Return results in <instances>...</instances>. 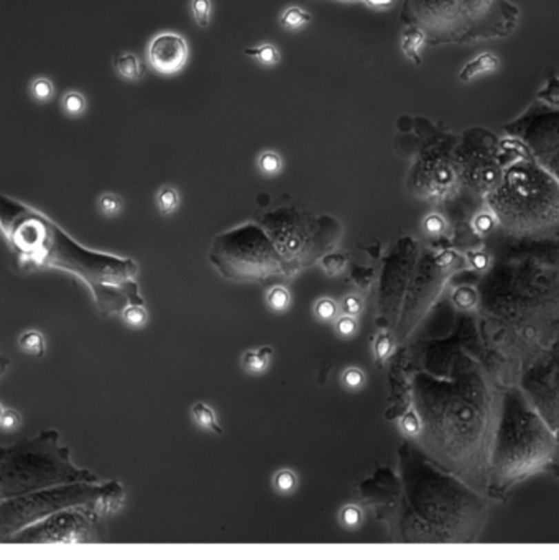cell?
<instances>
[{"label":"cell","mask_w":559,"mask_h":560,"mask_svg":"<svg viewBox=\"0 0 559 560\" xmlns=\"http://www.w3.org/2000/svg\"><path fill=\"white\" fill-rule=\"evenodd\" d=\"M474 312L482 360L503 388L559 335V229L535 237L495 230Z\"/></svg>","instance_id":"obj_1"},{"label":"cell","mask_w":559,"mask_h":560,"mask_svg":"<svg viewBox=\"0 0 559 560\" xmlns=\"http://www.w3.org/2000/svg\"><path fill=\"white\" fill-rule=\"evenodd\" d=\"M502 393L482 355L467 350L454 363L452 382L429 397L438 455L456 477L487 497Z\"/></svg>","instance_id":"obj_2"},{"label":"cell","mask_w":559,"mask_h":560,"mask_svg":"<svg viewBox=\"0 0 559 560\" xmlns=\"http://www.w3.org/2000/svg\"><path fill=\"white\" fill-rule=\"evenodd\" d=\"M0 230L22 267L72 273L91 286L99 309H109L114 296L110 288L119 284L125 271L121 262L84 249L45 214L3 194Z\"/></svg>","instance_id":"obj_3"},{"label":"cell","mask_w":559,"mask_h":560,"mask_svg":"<svg viewBox=\"0 0 559 560\" xmlns=\"http://www.w3.org/2000/svg\"><path fill=\"white\" fill-rule=\"evenodd\" d=\"M558 440L516 384L503 388L492 459L489 495H505L511 486L553 467Z\"/></svg>","instance_id":"obj_4"},{"label":"cell","mask_w":559,"mask_h":560,"mask_svg":"<svg viewBox=\"0 0 559 560\" xmlns=\"http://www.w3.org/2000/svg\"><path fill=\"white\" fill-rule=\"evenodd\" d=\"M497 229L510 237H535L559 229V181L527 147L503 169L484 199Z\"/></svg>","instance_id":"obj_5"},{"label":"cell","mask_w":559,"mask_h":560,"mask_svg":"<svg viewBox=\"0 0 559 560\" xmlns=\"http://www.w3.org/2000/svg\"><path fill=\"white\" fill-rule=\"evenodd\" d=\"M96 481L86 468L72 464L71 452L57 429L0 444V501L66 483Z\"/></svg>","instance_id":"obj_6"},{"label":"cell","mask_w":559,"mask_h":560,"mask_svg":"<svg viewBox=\"0 0 559 560\" xmlns=\"http://www.w3.org/2000/svg\"><path fill=\"white\" fill-rule=\"evenodd\" d=\"M121 493L115 485L104 488L94 486L91 481L66 483L50 488L33 491L22 497L0 501V542H6L20 529L37 523L59 510L81 504H92L101 515L117 510Z\"/></svg>","instance_id":"obj_7"},{"label":"cell","mask_w":559,"mask_h":560,"mask_svg":"<svg viewBox=\"0 0 559 560\" xmlns=\"http://www.w3.org/2000/svg\"><path fill=\"white\" fill-rule=\"evenodd\" d=\"M525 149L514 136L500 138L485 127H469L459 134L454 147L460 187L482 200L500 181L503 169Z\"/></svg>","instance_id":"obj_8"},{"label":"cell","mask_w":559,"mask_h":560,"mask_svg":"<svg viewBox=\"0 0 559 560\" xmlns=\"http://www.w3.org/2000/svg\"><path fill=\"white\" fill-rule=\"evenodd\" d=\"M458 136L443 134L421 148L409 169V183L418 196L434 203H443L463 191L454 161Z\"/></svg>","instance_id":"obj_9"},{"label":"cell","mask_w":559,"mask_h":560,"mask_svg":"<svg viewBox=\"0 0 559 560\" xmlns=\"http://www.w3.org/2000/svg\"><path fill=\"white\" fill-rule=\"evenodd\" d=\"M503 134L520 140L559 181V107L535 99L525 112L503 125Z\"/></svg>","instance_id":"obj_10"},{"label":"cell","mask_w":559,"mask_h":560,"mask_svg":"<svg viewBox=\"0 0 559 560\" xmlns=\"http://www.w3.org/2000/svg\"><path fill=\"white\" fill-rule=\"evenodd\" d=\"M97 515L92 504L59 510L8 537V544H86L96 539Z\"/></svg>","instance_id":"obj_11"},{"label":"cell","mask_w":559,"mask_h":560,"mask_svg":"<svg viewBox=\"0 0 559 560\" xmlns=\"http://www.w3.org/2000/svg\"><path fill=\"white\" fill-rule=\"evenodd\" d=\"M516 386L556 435L558 454L553 467L559 468V335L523 370Z\"/></svg>","instance_id":"obj_12"},{"label":"cell","mask_w":559,"mask_h":560,"mask_svg":"<svg viewBox=\"0 0 559 560\" xmlns=\"http://www.w3.org/2000/svg\"><path fill=\"white\" fill-rule=\"evenodd\" d=\"M464 25V45L509 38L520 20L510 0H458Z\"/></svg>","instance_id":"obj_13"},{"label":"cell","mask_w":559,"mask_h":560,"mask_svg":"<svg viewBox=\"0 0 559 560\" xmlns=\"http://www.w3.org/2000/svg\"><path fill=\"white\" fill-rule=\"evenodd\" d=\"M402 20L426 33L428 45H464L458 0H405Z\"/></svg>","instance_id":"obj_14"},{"label":"cell","mask_w":559,"mask_h":560,"mask_svg":"<svg viewBox=\"0 0 559 560\" xmlns=\"http://www.w3.org/2000/svg\"><path fill=\"white\" fill-rule=\"evenodd\" d=\"M147 58L156 72L172 76L186 66L190 58V46L185 38L178 33L161 32L148 43Z\"/></svg>","instance_id":"obj_15"},{"label":"cell","mask_w":559,"mask_h":560,"mask_svg":"<svg viewBox=\"0 0 559 560\" xmlns=\"http://www.w3.org/2000/svg\"><path fill=\"white\" fill-rule=\"evenodd\" d=\"M425 45H428V40H426V33L420 27H416V25H407L402 30L400 48H402V53L409 61L415 64L423 63V59H421V48Z\"/></svg>","instance_id":"obj_16"},{"label":"cell","mask_w":559,"mask_h":560,"mask_svg":"<svg viewBox=\"0 0 559 560\" xmlns=\"http://www.w3.org/2000/svg\"><path fill=\"white\" fill-rule=\"evenodd\" d=\"M498 66H500V59H498V56H495L490 51H487V53H480L474 59H471V61L464 64L463 70L459 71V81L460 83H471V81L479 78V76L497 71Z\"/></svg>","instance_id":"obj_17"},{"label":"cell","mask_w":559,"mask_h":560,"mask_svg":"<svg viewBox=\"0 0 559 560\" xmlns=\"http://www.w3.org/2000/svg\"><path fill=\"white\" fill-rule=\"evenodd\" d=\"M114 70L121 78L127 81H139L143 76V66L136 54L130 51H122L114 56Z\"/></svg>","instance_id":"obj_18"},{"label":"cell","mask_w":559,"mask_h":560,"mask_svg":"<svg viewBox=\"0 0 559 560\" xmlns=\"http://www.w3.org/2000/svg\"><path fill=\"white\" fill-rule=\"evenodd\" d=\"M245 56L258 61L263 66H275L281 61V53L273 43H262L258 46H249L244 50Z\"/></svg>","instance_id":"obj_19"},{"label":"cell","mask_w":559,"mask_h":560,"mask_svg":"<svg viewBox=\"0 0 559 560\" xmlns=\"http://www.w3.org/2000/svg\"><path fill=\"white\" fill-rule=\"evenodd\" d=\"M452 302L463 312H476L477 304H479V291L477 286L463 284L458 286L452 293Z\"/></svg>","instance_id":"obj_20"},{"label":"cell","mask_w":559,"mask_h":560,"mask_svg":"<svg viewBox=\"0 0 559 560\" xmlns=\"http://www.w3.org/2000/svg\"><path fill=\"white\" fill-rule=\"evenodd\" d=\"M273 357L272 347H262L258 350H249L242 357V366L249 371V373H262L267 370L270 358Z\"/></svg>","instance_id":"obj_21"},{"label":"cell","mask_w":559,"mask_h":560,"mask_svg":"<svg viewBox=\"0 0 559 560\" xmlns=\"http://www.w3.org/2000/svg\"><path fill=\"white\" fill-rule=\"evenodd\" d=\"M536 101L543 102V104L549 107H559V76L551 68L546 71L545 84L538 91Z\"/></svg>","instance_id":"obj_22"},{"label":"cell","mask_w":559,"mask_h":560,"mask_svg":"<svg viewBox=\"0 0 559 560\" xmlns=\"http://www.w3.org/2000/svg\"><path fill=\"white\" fill-rule=\"evenodd\" d=\"M191 416H193L196 424H198L199 427H203V429L211 431V433H216L219 435L223 434V427L219 426L214 411H212L207 404H204V403L193 404V408H191Z\"/></svg>","instance_id":"obj_23"},{"label":"cell","mask_w":559,"mask_h":560,"mask_svg":"<svg viewBox=\"0 0 559 560\" xmlns=\"http://www.w3.org/2000/svg\"><path fill=\"white\" fill-rule=\"evenodd\" d=\"M61 110L68 117L78 118L88 110V101L83 92L79 91H66L61 97Z\"/></svg>","instance_id":"obj_24"},{"label":"cell","mask_w":559,"mask_h":560,"mask_svg":"<svg viewBox=\"0 0 559 560\" xmlns=\"http://www.w3.org/2000/svg\"><path fill=\"white\" fill-rule=\"evenodd\" d=\"M311 21V14L305 8L292 6L280 15V25L287 30H298Z\"/></svg>","instance_id":"obj_25"},{"label":"cell","mask_w":559,"mask_h":560,"mask_svg":"<svg viewBox=\"0 0 559 560\" xmlns=\"http://www.w3.org/2000/svg\"><path fill=\"white\" fill-rule=\"evenodd\" d=\"M19 345L25 353L33 355V357H41V355L45 353L46 347L43 333L38 331L23 332L19 339Z\"/></svg>","instance_id":"obj_26"},{"label":"cell","mask_w":559,"mask_h":560,"mask_svg":"<svg viewBox=\"0 0 559 560\" xmlns=\"http://www.w3.org/2000/svg\"><path fill=\"white\" fill-rule=\"evenodd\" d=\"M28 91H30V96H32L33 101L40 102V104H45V102L53 99L54 84L50 78H43V76H40V78L32 79Z\"/></svg>","instance_id":"obj_27"},{"label":"cell","mask_w":559,"mask_h":560,"mask_svg":"<svg viewBox=\"0 0 559 560\" xmlns=\"http://www.w3.org/2000/svg\"><path fill=\"white\" fill-rule=\"evenodd\" d=\"M156 206L163 216H170L176 211L179 206V192L176 187L165 186L158 191L156 194Z\"/></svg>","instance_id":"obj_28"},{"label":"cell","mask_w":559,"mask_h":560,"mask_svg":"<svg viewBox=\"0 0 559 560\" xmlns=\"http://www.w3.org/2000/svg\"><path fill=\"white\" fill-rule=\"evenodd\" d=\"M471 227L474 230V234L479 235V237H482L485 240L489 235H492L495 230H497V220H495L492 212H490L489 209H485V211H482L474 216V219L471 222Z\"/></svg>","instance_id":"obj_29"},{"label":"cell","mask_w":559,"mask_h":560,"mask_svg":"<svg viewBox=\"0 0 559 560\" xmlns=\"http://www.w3.org/2000/svg\"><path fill=\"white\" fill-rule=\"evenodd\" d=\"M191 14L199 28H207L211 23L212 2L211 0H191L190 2Z\"/></svg>","instance_id":"obj_30"},{"label":"cell","mask_w":559,"mask_h":560,"mask_svg":"<svg viewBox=\"0 0 559 560\" xmlns=\"http://www.w3.org/2000/svg\"><path fill=\"white\" fill-rule=\"evenodd\" d=\"M97 207L102 216L105 217H115L121 214L123 209V200L119 194H114V192H105L102 194L99 199H97Z\"/></svg>","instance_id":"obj_31"},{"label":"cell","mask_w":559,"mask_h":560,"mask_svg":"<svg viewBox=\"0 0 559 560\" xmlns=\"http://www.w3.org/2000/svg\"><path fill=\"white\" fill-rule=\"evenodd\" d=\"M267 302L273 311L281 312V311L288 309L289 302H292V296H289L287 288H283V286H275V288H272L270 291H268Z\"/></svg>","instance_id":"obj_32"},{"label":"cell","mask_w":559,"mask_h":560,"mask_svg":"<svg viewBox=\"0 0 559 560\" xmlns=\"http://www.w3.org/2000/svg\"><path fill=\"white\" fill-rule=\"evenodd\" d=\"M296 483L298 478L292 470H280L275 475V478H273V486H275V490L283 495L292 493V491L296 488Z\"/></svg>","instance_id":"obj_33"},{"label":"cell","mask_w":559,"mask_h":560,"mask_svg":"<svg viewBox=\"0 0 559 560\" xmlns=\"http://www.w3.org/2000/svg\"><path fill=\"white\" fill-rule=\"evenodd\" d=\"M258 168L267 176H273V174L280 173L281 171V158L278 153L275 152H263L258 156Z\"/></svg>","instance_id":"obj_34"},{"label":"cell","mask_w":559,"mask_h":560,"mask_svg":"<svg viewBox=\"0 0 559 560\" xmlns=\"http://www.w3.org/2000/svg\"><path fill=\"white\" fill-rule=\"evenodd\" d=\"M314 315L323 322H329L337 315V302L329 298L319 299L314 304Z\"/></svg>","instance_id":"obj_35"},{"label":"cell","mask_w":559,"mask_h":560,"mask_svg":"<svg viewBox=\"0 0 559 560\" xmlns=\"http://www.w3.org/2000/svg\"><path fill=\"white\" fill-rule=\"evenodd\" d=\"M400 427H402V431L407 435H411V437H415V435L421 434V431H423V424H421V419L416 416L413 411H408L403 414V417L400 419Z\"/></svg>","instance_id":"obj_36"},{"label":"cell","mask_w":559,"mask_h":560,"mask_svg":"<svg viewBox=\"0 0 559 560\" xmlns=\"http://www.w3.org/2000/svg\"><path fill=\"white\" fill-rule=\"evenodd\" d=\"M122 318L130 327H142L147 322V312L140 306H129L123 309Z\"/></svg>","instance_id":"obj_37"},{"label":"cell","mask_w":559,"mask_h":560,"mask_svg":"<svg viewBox=\"0 0 559 560\" xmlns=\"http://www.w3.org/2000/svg\"><path fill=\"white\" fill-rule=\"evenodd\" d=\"M362 518H364L362 510L358 506H354V504H349V506L343 508V511H341L339 515L341 523H343L345 528H357V526L362 523Z\"/></svg>","instance_id":"obj_38"},{"label":"cell","mask_w":559,"mask_h":560,"mask_svg":"<svg viewBox=\"0 0 559 560\" xmlns=\"http://www.w3.org/2000/svg\"><path fill=\"white\" fill-rule=\"evenodd\" d=\"M343 384L347 390H360L365 384V373L358 369H347L343 373Z\"/></svg>","instance_id":"obj_39"},{"label":"cell","mask_w":559,"mask_h":560,"mask_svg":"<svg viewBox=\"0 0 559 560\" xmlns=\"http://www.w3.org/2000/svg\"><path fill=\"white\" fill-rule=\"evenodd\" d=\"M392 349H394V340H392L390 333H380V335H377V339L374 342V352L378 362L385 360L388 355L392 353Z\"/></svg>","instance_id":"obj_40"},{"label":"cell","mask_w":559,"mask_h":560,"mask_svg":"<svg viewBox=\"0 0 559 560\" xmlns=\"http://www.w3.org/2000/svg\"><path fill=\"white\" fill-rule=\"evenodd\" d=\"M446 219L441 216V214H428L423 220V229L429 235H441L446 230Z\"/></svg>","instance_id":"obj_41"},{"label":"cell","mask_w":559,"mask_h":560,"mask_svg":"<svg viewBox=\"0 0 559 560\" xmlns=\"http://www.w3.org/2000/svg\"><path fill=\"white\" fill-rule=\"evenodd\" d=\"M469 256V265H471L472 270L476 271H485L489 268L490 265V253L489 250H476V251H471V253L467 255Z\"/></svg>","instance_id":"obj_42"},{"label":"cell","mask_w":559,"mask_h":560,"mask_svg":"<svg viewBox=\"0 0 559 560\" xmlns=\"http://www.w3.org/2000/svg\"><path fill=\"white\" fill-rule=\"evenodd\" d=\"M336 331L339 335L343 337H352L354 333L357 332V320L352 318V315H341L339 319L336 320Z\"/></svg>","instance_id":"obj_43"},{"label":"cell","mask_w":559,"mask_h":560,"mask_svg":"<svg viewBox=\"0 0 559 560\" xmlns=\"http://www.w3.org/2000/svg\"><path fill=\"white\" fill-rule=\"evenodd\" d=\"M22 426V416L15 409H3L2 417H0V427L7 431H15Z\"/></svg>","instance_id":"obj_44"},{"label":"cell","mask_w":559,"mask_h":560,"mask_svg":"<svg viewBox=\"0 0 559 560\" xmlns=\"http://www.w3.org/2000/svg\"><path fill=\"white\" fill-rule=\"evenodd\" d=\"M362 307H364V304H362V299L358 296H354V294H351V296L344 298V301H343L344 314L356 318V315H358L362 312Z\"/></svg>","instance_id":"obj_45"},{"label":"cell","mask_w":559,"mask_h":560,"mask_svg":"<svg viewBox=\"0 0 559 560\" xmlns=\"http://www.w3.org/2000/svg\"><path fill=\"white\" fill-rule=\"evenodd\" d=\"M345 265V258L343 255H329L323 260V267L329 275H336L343 270V267Z\"/></svg>","instance_id":"obj_46"},{"label":"cell","mask_w":559,"mask_h":560,"mask_svg":"<svg viewBox=\"0 0 559 560\" xmlns=\"http://www.w3.org/2000/svg\"><path fill=\"white\" fill-rule=\"evenodd\" d=\"M365 2L369 3V6H372V7H377V8H387V7L394 6V2H395V0H365Z\"/></svg>","instance_id":"obj_47"},{"label":"cell","mask_w":559,"mask_h":560,"mask_svg":"<svg viewBox=\"0 0 559 560\" xmlns=\"http://www.w3.org/2000/svg\"><path fill=\"white\" fill-rule=\"evenodd\" d=\"M8 366H10V358H8L7 355H3L2 352H0V378H2V376L6 375Z\"/></svg>","instance_id":"obj_48"},{"label":"cell","mask_w":559,"mask_h":560,"mask_svg":"<svg viewBox=\"0 0 559 560\" xmlns=\"http://www.w3.org/2000/svg\"><path fill=\"white\" fill-rule=\"evenodd\" d=\"M2 414H3V408H2V404H0V417H2Z\"/></svg>","instance_id":"obj_49"}]
</instances>
